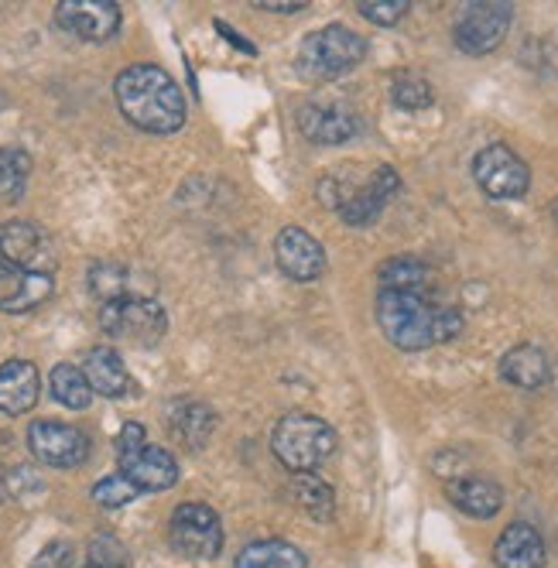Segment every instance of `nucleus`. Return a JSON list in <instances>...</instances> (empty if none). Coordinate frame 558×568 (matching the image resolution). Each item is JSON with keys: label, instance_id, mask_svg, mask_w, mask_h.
I'll return each mask as SVG.
<instances>
[{"label": "nucleus", "instance_id": "2", "mask_svg": "<svg viewBox=\"0 0 558 568\" xmlns=\"http://www.w3.org/2000/svg\"><path fill=\"white\" fill-rule=\"evenodd\" d=\"M116 106L148 134H175L185 124V97L162 65H131L113 83Z\"/></svg>", "mask_w": 558, "mask_h": 568}, {"label": "nucleus", "instance_id": "32", "mask_svg": "<svg viewBox=\"0 0 558 568\" xmlns=\"http://www.w3.org/2000/svg\"><path fill=\"white\" fill-rule=\"evenodd\" d=\"M90 561H97V565H116V568H131V565H128L124 545L116 541L113 535H97V538L90 541Z\"/></svg>", "mask_w": 558, "mask_h": 568}, {"label": "nucleus", "instance_id": "1", "mask_svg": "<svg viewBox=\"0 0 558 568\" xmlns=\"http://www.w3.org/2000/svg\"><path fill=\"white\" fill-rule=\"evenodd\" d=\"M381 333L397 349H428L435 343H449L463 333V312L453 305H432L418 292H381L377 295Z\"/></svg>", "mask_w": 558, "mask_h": 568}, {"label": "nucleus", "instance_id": "23", "mask_svg": "<svg viewBox=\"0 0 558 568\" xmlns=\"http://www.w3.org/2000/svg\"><path fill=\"white\" fill-rule=\"evenodd\" d=\"M292 500L318 524H329L336 514L333 486L326 479H318L315 473H292Z\"/></svg>", "mask_w": 558, "mask_h": 568}, {"label": "nucleus", "instance_id": "6", "mask_svg": "<svg viewBox=\"0 0 558 568\" xmlns=\"http://www.w3.org/2000/svg\"><path fill=\"white\" fill-rule=\"evenodd\" d=\"M100 329L131 346H154L169 333V315L154 298L128 295L100 305Z\"/></svg>", "mask_w": 558, "mask_h": 568}, {"label": "nucleus", "instance_id": "14", "mask_svg": "<svg viewBox=\"0 0 558 568\" xmlns=\"http://www.w3.org/2000/svg\"><path fill=\"white\" fill-rule=\"evenodd\" d=\"M397 192H402V175H397L390 165H381V169H374V175L364 185H356L339 202V216L349 226H371Z\"/></svg>", "mask_w": 558, "mask_h": 568}, {"label": "nucleus", "instance_id": "22", "mask_svg": "<svg viewBox=\"0 0 558 568\" xmlns=\"http://www.w3.org/2000/svg\"><path fill=\"white\" fill-rule=\"evenodd\" d=\"M169 425L189 445V449H203V445L210 442V435H213V428H216V415L203 400H182L172 408Z\"/></svg>", "mask_w": 558, "mask_h": 568}, {"label": "nucleus", "instance_id": "12", "mask_svg": "<svg viewBox=\"0 0 558 568\" xmlns=\"http://www.w3.org/2000/svg\"><path fill=\"white\" fill-rule=\"evenodd\" d=\"M62 31L83 38V42H106L121 31V8L113 0H62L55 8Z\"/></svg>", "mask_w": 558, "mask_h": 568}, {"label": "nucleus", "instance_id": "16", "mask_svg": "<svg viewBox=\"0 0 558 568\" xmlns=\"http://www.w3.org/2000/svg\"><path fill=\"white\" fill-rule=\"evenodd\" d=\"M55 292L52 274H38L14 267L8 261H0V312H31L38 305H45Z\"/></svg>", "mask_w": 558, "mask_h": 568}, {"label": "nucleus", "instance_id": "11", "mask_svg": "<svg viewBox=\"0 0 558 568\" xmlns=\"http://www.w3.org/2000/svg\"><path fill=\"white\" fill-rule=\"evenodd\" d=\"M0 261L24 267V271L52 274L55 271V247H52L49 233L38 223L8 220V223H0Z\"/></svg>", "mask_w": 558, "mask_h": 568}, {"label": "nucleus", "instance_id": "30", "mask_svg": "<svg viewBox=\"0 0 558 568\" xmlns=\"http://www.w3.org/2000/svg\"><path fill=\"white\" fill-rule=\"evenodd\" d=\"M141 497V490L138 486L124 476V473H116V476H106V479H100L97 486H93V500L100 504V507H128L131 500H138Z\"/></svg>", "mask_w": 558, "mask_h": 568}, {"label": "nucleus", "instance_id": "34", "mask_svg": "<svg viewBox=\"0 0 558 568\" xmlns=\"http://www.w3.org/2000/svg\"><path fill=\"white\" fill-rule=\"evenodd\" d=\"M308 0H254L257 11H267V14H298L305 11Z\"/></svg>", "mask_w": 558, "mask_h": 568}, {"label": "nucleus", "instance_id": "4", "mask_svg": "<svg viewBox=\"0 0 558 568\" xmlns=\"http://www.w3.org/2000/svg\"><path fill=\"white\" fill-rule=\"evenodd\" d=\"M367 59V38L346 24H326L312 31L298 49V72L305 79H336Z\"/></svg>", "mask_w": 558, "mask_h": 568}, {"label": "nucleus", "instance_id": "24", "mask_svg": "<svg viewBox=\"0 0 558 568\" xmlns=\"http://www.w3.org/2000/svg\"><path fill=\"white\" fill-rule=\"evenodd\" d=\"M233 568H308V561L295 545L271 538V541L247 545L241 555H236Z\"/></svg>", "mask_w": 558, "mask_h": 568}, {"label": "nucleus", "instance_id": "17", "mask_svg": "<svg viewBox=\"0 0 558 568\" xmlns=\"http://www.w3.org/2000/svg\"><path fill=\"white\" fill-rule=\"evenodd\" d=\"M494 561L497 568H545L548 548L545 538L538 535V527L514 520L504 527V535L494 545Z\"/></svg>", "mask_w": 558, "mask_h": 568}, {"label": "nucleus", "instance_id": "29", "mask_svg": "<svg viewBox=\"0 0 558 568\" xmlns=\"http://www.w3.org/2000/svg\"><path fill=\"white\" fill-rule=\"evenodd\" d=\"M390 100L402 106V110H425L432 106L435 93H432V83L415 72H402V75H394V83H390Z\"/></svg>", "mask_w": 558, "mask_h": 568}, {"label": "nucleus", "instance_id": "25", "mask_svg": "<svg viewBox=\"0 0 558 568\" xmlns=\"http://www.w3.org/2000/svg\"><path fill=\"white\" fill-rule=\"evenodd\" d=\"M428 267L418 257H394L387 264H381L377 271V284L381 292H418L428 284Z\"/></svg>", "mask_w": 558, "mask_h": 568}, {"label": "nucleus", "instance_id": "18", "mask_svg": "<svg viewBox=\"0 0 558 568\" xmlns=\"http://www.w3.org/2000/svg\"><path fill=\"white\" fill-rule=\"evenodd\" d=\"M38 394H42V374L28 359H8L0 363V412L4 415H28Z\"/></svg>", "mask_w": 558, "mask_h": 568}, {"label": "nucleus", "instance_id": "3", "mask_svg": "<svg viewBox=\"0 0 558 568\" xmlns=\"http://www.w3.org/2000/svg\"><path fill=\"white\" fill-rule=\"evenodd\" d=\"M271 449L285 469L312 473L336 453V432L308 412H292L274 425Z\"/></svg>", "mask_w": 558, "mask_h": 568}, {"label": "nucleus", "instance_id": "31", "mask_svg": "<svg viewBox=\"0 0 558 568\" xmlns=\"http://www.w3.org/2000/svg\"><path fill=\"white\" fill-rule=\"evenodd\" d=\"M361 14L381 28H394L408 14V0H364L361 4Z\"/></svg>", "mask_w": 558, "mask_h": 568}, {"label": "nucleus", "instance_id": "36", "mask_svg": "<svg viewBox=\"0 0 558 568\" xmlns=\"http://www.w3.org/2000/svg\"><path fill=\"white\" fill-rule=\"evenodd\" d=\"M87 568H116V565H97V561H87Z\"/></svg>", "mask_w": 558, "mask_h": 568}, {"label": "nucleus", "instance_id": "19", "mask_svg": "<svg viewBox=\"0 0 558 568\" xmlns=\"http://www.w3.org/2000/svg\"><path fill=\"white\" fill-rule=\"evenodd\" d=\"M500 377L521 390H538L551 381V359L545 349L521 343L500 356Z\"/></svg>", "mask_w": 558, "mask_h": 568}, {"label": "nucleus", "instance_id": "20", "mask_svg": "<svg viewBox=\"0 0 558 568\" xmlns=\"http://www.w3.org/2000/svg\"><path fill=\"white\" fill-rule=\"evenodd\" d=\"M449 500H453L463 514L487 520V517L500 514V507H504V490H500L497 483L484 479V476H459L456 483H449Z\"/></svg>", "mask_w": 558, "mask_h": 568}, {"label": "nucleus", "instance_id": "28", "mask_svg": "<svg viewBox=\"0 0 558 568\" xmlns=\"http://www.w3.org/2000/svg\"><path fill=\"white\" fill-rule=\"evenodd\" d=\"M90 288H93V295L103 305L134 295L131 292V271L124 264H113V261H103V264H93L90 267Z\"/></svg>", "mask_w": 558, "mask_h": 568}, {"label": "nucleus", "instance_id": "5", "mask_svg": "<svg viewBox=\"0 0 558 568\" xmlns=\"http://www.w3.org/2000/svg\"><path fill=\"white\" fill-rule=\"evenodd\" d=\"M116 459H121V473L141 494H158L179 483L175 456L162 445H148V432L138 422H128L116 435Z\"/></svg>", "mask_w": 558, "mask_h": 568}, {"label": "nucleus", "instance_id": "15", "mask_svg": "<svg viewBox=\"0 0 558 568\" xmlns=\"http://www.w3.org/2000/svg\"><path fill=\"white\" fill-rule=\"evenodd\" d=\"M298 131L312 144H346L361 134V116L343 103H305L298 110Z\"/></svg>", "mask_w": 558, "mask_h": 568}, {"label": "nucleus", "instance_id": "8", "mask_svg": "<svg viewBox=\"0 0 558 568\" xmlns=\"http://www.w3.org/2000/svg\"><path fill=\"white\" fill-rule=\"evenodd\" d=\"M510 21H514V8L507 0H490V4L476 0V4H466L453 28L456 49L466 55H490L507 38Z\"/></svg>", "mask_w": 558, "mask_h": 568}, {"label": "nucleus", "instance_id": "10", "mask_svg": "<svg viewBox=\"0 0 558 568\" xmlns=\"http://www.w3.org/2000/svg\"><path fill=\"white\" fill-rule=\"evenodd\" d=\"M28 449L42 466L75 469L90 459V438L83 428L65 425V422H31Z\"/></svg>", "mask_w": 558, "mask_h": 568}, {"label": "nucleus", "instance_id": "26", "mask_svg": "<svg viewBox=\"0 0 558 568\" xmlns=\"http://www.w3.org/2000/svg\"><path fill=\"white\" fill-rule=\"evenodd\" d=\"M49 384H52V397H55L59 404H65V408H72V412L90 408L93 387H90L87 374L79 371V367H72V363H59V367H52Z\"/></svg>", "mask_w": 558, "mask_h": 568}, {"label": "nucleus", "instance_id": "21", "mask_svg": "<svg viewBox=\"0 0 558 568\" xmlns=\"http://www.w3.org/2000/svg\"><path fill=\"white\" fill-rule=\"evenodd\" d=\"M83 374L93 387V394H103V397H124L131 390V374L124 367L121 353H113L106 346L100 349H90L87 363H83Z\"/></svg>", "mask_w": 558, "mask_h": 568}, {"label": "nucleus", "instance_id": "13", "mask_svg": "<svg viewBox=\"0 0 558 568\" xmlns=\"http://www.w3.org/2000/svg\"><path fill=\"white\" fill-rule=\"evenodd\" d=\"M274 261L292 281H318L326 274V251L308 230L285 226L274 240Z\"/></svg>", "mask_w": 558, "mask_h": 568}, {"label": "nucleus", "instance_id": "9", "mask_svg": "<svg viewBox=\"0 0 558 568\" xmlns=\"http://www.w3.org/2000/svg\"><path fill=\"white\" fill-rule=\"evenodd\" d=\"M473 179L490 199H521L531 185L525 158L507 144H487L473 158Z\"/></svg>", "mask_w": 558, "mask_h": 568}, {"label": "nucleus", "instance_id": "33", "mask_svg": "<svg viewBox=\"0 0 558 568\" xmlns=\"http://www.w3.org/2000/svg\"><path fill=\"white\" fill-rule=\"evenodd\" d=\"M72 558H75V548L69 541H49L42 551L34 555L31 568H72Z\"/></svg>", "mask_w": 558, "mask_h": 568}, {"label": "nucleus", "instance_id": "27", "mask_svg": "<svg viewBox=\"0 0 558 568\" xmlns=\"http://www.w3.org/2000/svg\"><path fill=\"white\" fill-rule=\"evenodd\" d=\"M31 158L21 148H0V199L18 202L28 189Z\"/></svg>", "mask_w": 558, "mask_h": 568}, {"label": "nucleus", "instance_id": "35", "mask_svg": "<svg viewBox=\"0 0 558 568\" xmlns=\"http://www.w3.org/2000/svg\"><path fill=\"white\" fill-rule=\"evenodd\" d=\"M216 28H220V31H223V38H226V42H230V45H236V49H244V52H247V55H254V52H257V49H254V45H251V42H244V38H241V34H236V31H233V28H226V24H223V21H216Z\"/></svg>", "mask_w": 558, "mask_h": 568}, {"label": "nucleus", "instance_id": "7", "mask_svg": "<svg viewBox=\"0 0 558 568\" xmlns=\"http://www.w3.org/2000/svg\"><path fill=\"white\" fill-rule=\"evenodd\" d=\"M172 548L192 561H210L223 548V524L210 504H179L169 524Z\"/></svg>", "mask_w": 558, "mask_h": 568}]
</instances>
